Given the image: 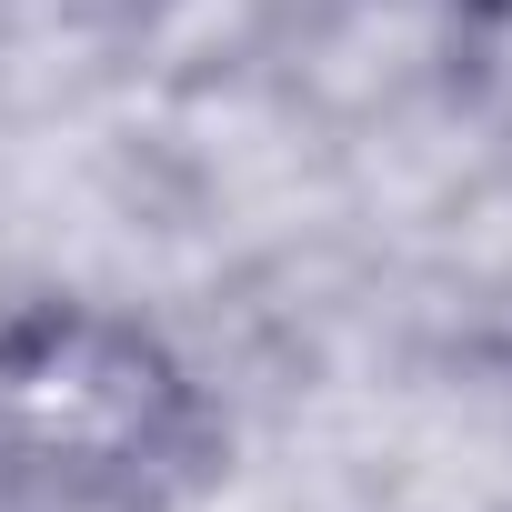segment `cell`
Returning a JSON list of instances; mask_svg holds the SVG:
<instances>
[{"instance_id": "6da1fadb", "label": "cell", "mask_w": 512, "mask_h": 512, "mask_svg": "<svg viewBox=\"0 0 512 512\" xmlns=\"http://www.w3.org/2000/svg\"><path fill=\"white\" fill-rule=\"evenodd\" d=\"M231 462V392L151 302L0 292V512H201Z\"/></svg>"}]
</instances>
